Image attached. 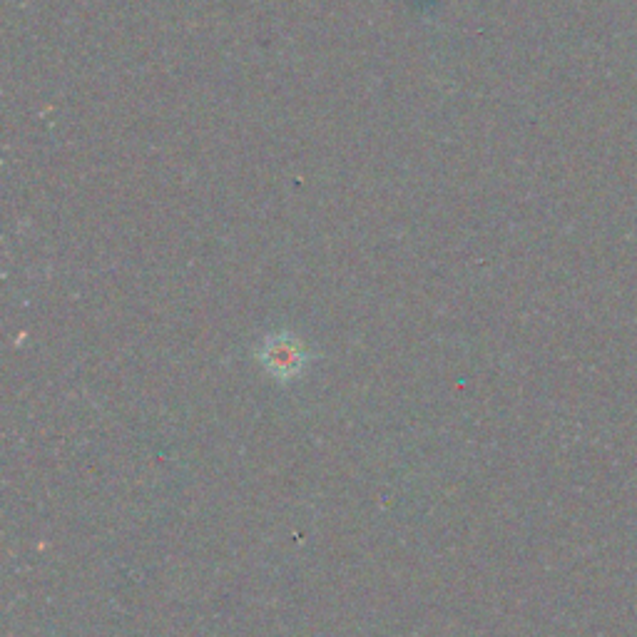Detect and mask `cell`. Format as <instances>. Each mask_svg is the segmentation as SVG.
<instances>
[{"instance_id":"6da1fadb","label":"cell","mask_w":637,"mask_h":637,"mask_svg":"<svg viewBox=\"0 0 637 637\" xmlns=\"http://www.w3.org/2000/svg\"><path fill=\"white\" fill-rule=\"evenodd\" d=\"M304 361H307V356H304L302 344L294 341L292 336H272L262 349V364L277 379H292V376H297L302 371Z\"/></svg>"}]
</instances>
